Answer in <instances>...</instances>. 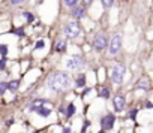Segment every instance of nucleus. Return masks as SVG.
<instances>
[{
	"label": "nucleus",
	"instance_id": "obj_3",
	"mask_svg": "<svg viewBox=\"0 0 153 133\" xmlns=\"http://www.w3.org/2000/svg\"><path fill=\"white\" fill-rule=\"evenodd\" d=\"M63 35L66 39H76L81 35V27L78 24V21H68L63 26Z\"/></svg>",
	"mask_w": 153,
	"mask_h": 133
},
{
	"label": "nucleus",
	"instance_id": "obj_18",
	"mask_svg": "<svg viewBox=\"0 0 153 133\" xmlns=\"http://www.w3.org/2000/svg\"><path fill=\"white\" fill-rule=\"evenodd\" d=\"M18 85H20V81H18V79H12V81L8 82V90H9V91H17Z\"/></svg>",
	"mask_w": 153,
	"mask_h": 133
},
{
	"label": "nucleus",
	"instance_id": "obj_8",
	"mask_svg": "<svg viewBox=\"0 0 153 133\" xmlns=\"http://www.w3.org/2000/svg\"><path fill=\"white\" fill-rule=\"evenodd\" d=\"M125 106H126V99H125V96H122V94H116L114 96V99H113V108H114V112H122L123 109H125Z\"/></svg>",
	"mask_w": 153,
	"mask_h": 133
},
{
	"label": "nucleus",
	"instance_id": "obj_13",
	"mask_svg": "<svg viewBox=\"0 0 153 133\" xmlns=\"http://www.w3.org/2000/svg\"><path fill=\"white\" fill-rule=\"evenodd\" d=\"M54 49L57 52H65L66 51V39H57V42L54 45Z\"/></svg>",
	"mask_w": 153,
	"mask_h": 133
},
{
	"label": "nucleus",
	"instance_id": "obj_19",
	"mask_svg": "<svg viewBox=\"0 0 153 133\" xmlns=\"http://www.w3.org/2000/svg\"><path fill=\"white\" fill-rule=\"evenodd\" d=\"M101 3H102L104 9H111L116 3V0H101Z\"/></svg>",
	"mask_w": 153,
	"mask_h": 133
},
{
	"label": "nucleus",
	"instance_id": "obj_11",
	"mask_svg": "<svg viewBox=\"0 0 153 133\" xmlns=\"http://www.w3.org/2000/svg\"><path fill=\"white\" fill-rule=\"evenodd\" d=\"M33 112H36L39 117H42V118H47V117H50L51 115V108H45V106H41V108H38V109H35Z\"/></svg>",
	"mask_w": 153,
	"mask_h": 133
},
{
	"label": "nucleus",
	"instance_id": "obj_23",
	"mask_svg": "<svg viewBox=\"0 0 153 133\" xmlns=\"http://www.w3.org/2000/svg\"><path fill=\"white\" fill-rule=\"evenodd\" d=\"M93 2H95V0H81V6H84V8L87 9L89 6L93 5Z\"/></svg>",
	"mask_w": 153,
	"mask_h": 133
},
{
	"label": "nucleus",
	"instance_id": "obj_31",
	"mask_svg": "<svg viewBox=\"0 0 153 133\" xmlns=\"http://www.w3.org/2000/svg\"><path fill=\"white\" fill-rule=\"evenodd\" d=\"M146 108H147V109H152V108H153V105H152V102H150V100H147V102H146Z\"/></svg>",
	"mask_w": 153,
	"mask_h": 133
},
{
	"label": "nucleus",
	"instance_id": "obj_1",
	"mask_svg": "<svg viewBox=\"0 0 153 133\" xmlns=\"http://www.w3.org/2000/svg\"><path fill=\"white\" fill-rule=\"evenodd\" d=\"M72 84H74L72 76H71L68 72H63V71H56V72H53V73L48 76V79H47V87H48L53 93H57V94L71 90Z\"/></svg>",
	"mask_w": 153,
	"mask_h": 133
},
{
	"label": "nucleus",
	"instance_id": "obj_32",
	"mask_svg": "<svg viewBox=\"0 0 153 133\" xmlns=\"http://www.w3.org/2000/svg\"><path fill=\"white\" fill-rule=\"evenodd\" d=\"M63 133H72L71 127H65V129H63Z\"/></svg>",
	"mask_w": 153,
	"mask_h": 133
},
{
	"label": "nucleus",
	"instance_id": "obj_15",
	"mask_svg": "<svg viewBox=\"0 0 153 133\" xmlns=\"http://www.w3.org/2000/svg\"><path fill=\"white\" fill-rule=\"evenodd\" d=\"M98 94H99V97H102V99H110V96H111V93H110V88L108 87H101L99 90H98Z\"/></svg>",
	"mask_w": 153,
	"mask_h": 133
},
{
	"label": "nucleus",
	"instance_id": "obj_17",
	"mask_svg": "<svg viewBox=\"0 0 153 133\" xmlns=\"http://www.w3.org/2000/svg\"><path fill=\"white\" fill-rule=\"evenodd\" d=\"M63 5L68 8V9H74L80 5V0H63Z\"/></svg>",
	"mask_w": 153,
	"mask_h": 133
},
{
	"label": "nucleus",
	"instance_id": "obj_16",
	"mask_svg": "<svg viewBox=\"0 0 153 133\" xmlns=\"http://www.w3.org/2000/svg\"><path fill=\"white\" fill-rule=\"evenodd\" d=\"M135 88L147 91V90H149V79H147V78H143V79H140V81L137 82V87H135Z\"/></svg>",
	"mask_w": 153,
	"mask_h": 133
},
{
	"label": "nucleus",
	"instance_id": "obj_9",
	"mask_svg": "<svg viewBox=\"0 0 153 133\" xmlns=\"http://www.w3.org/2000/svg\"><path fill=\"white\" fill-rule=\"evenodd\" d=\"M86 14H87V9L84 6H81V5H78V6L74 8V9H71V15L74 17V21H78V20L84 18Z\"/></svg>",
	"mask_w": 153,
	"mask_h": 133
},
{
	"label": "nucleus",
	"instance_id": "obj_7",
	"mask_svg": "<svg viewBox=\"0 0 153 133\" xmlns=\"http://www.w3.org/2000/svg\"><path fill=\"white\" fill-rule=\"evenodd\" d=\"M114 124H116V114L113 112H108L105 115H102L101 118V130L104 132H108V130H113L114 129Z\"/></svg>",
	"mask_w": 153,
	"mask_h": 133
},
{
	"label": "nucleus",
	"instance_id": "obj_5",
	"mask_svg": "<svg viewBox=\"0 0 153 133\" xmlns=\"http://www.w3.org/2000/svg\"><path fill=\"white\" fill-rule=\"evenodd\" d=\"M108 40H110L108 35H107L105 32H101V33H98V35L95 36V39H93V42H92V46H93L95 51L102 52V51H105V49L108 48Z\"/></svg>",
	"mask_w": 153,
	"mask_h": 133
},
{
	"label": "nucleus",
	"instance_id": "obj_14",
	"mask_svg": "<svg viewBox=\"0 0 153 133\" xmlns=\"http://www.w3.org/2000/svg\"><path fill=\"white\" fill-rule=\"evenodd\" d=\"M48 103V100H45V99H36V100H33V103L30 105V111L33 112L35 109H38V108H41V106H45Z\"/></svg>",
	"mask_w": 153,
	"mask_h": 133
},
{
	"label": "nucleus",
	"instance_id": "obj_30",
	"mask_svg": "<svg viewBox=\"0 0 153 133\" xmlns=\"http://www.w3.org/2000/svg\"><path fill=\"white\" fill-rule=\"evenodd\" d=\"M5 124H6L8 127H9V126H12V124H14V118H9V120H6V123H5Z\"/></svg>",
	"mask_w": 153,
	"mask_h": 133
},
{
	"label": "nucleus",
	"instance_id": "obj_26",
	"mask_svg": "<svg viewBox=\"0 0 153 133\" xmlns=\"http://www.w3.org/2000/svg\"><path fill=\"white\" fill-rule=\"evenodd\" d=\"M14 33H15L17 36H24V27H17V29L14 30Z\"/></svg>",
	"mask_w": 153,
	"mask_h": 133
},
{
	"label": "nucleus",
	"instance_id": "obj_28",
	"mask_svg": "<svg viewBox=\"0 0 153 133\" xmlns=\"http://www.w3.org/2000/svg\"><path fill=\"white\" fill-rule=\"evenodd\" d=\"M6 63H8V60H6V57H3L2 60H0V72H2L5 68H6Z\"/></svg>",
	"mask_w": 153,
	"mask_h": 133
},
{
	"label": "nucleus",
	"instance_id": "obj_4",
	"mask_svg": "<svg viewBox=\"0 0 153 133\" xmlns=\"http://www.w3.org/2000/svg\"><path fill=\"white\" fill-rule=\"evenodd\" d=\"M125 73H126V68L120 63H116L113 68H111V72H110V76H111V81L113 84L116 85H122L123 81H125Z\"/></svg>",
	"mask_w": 153,
	"mask_h": 133
},
{
	"label": "nucleus",
	"instance_id": "obj_20",
	"mask_svg": "<svg viewBox=\"0 0 153 133\" xmlns=\"http://www.w3.org/2000/svg\"><path fill=\"white\" fill-rule=\"evenodd\" d=\"M24 2H27V0H9V6H11V8H14V6L23 5Z\"/></svg>",
	"mask_w": 153,
	"mask_h": 133
},
{
	"label": "nucleus",
	"instance_id": "obj_22",
	"mask_svg": "<svg viewBox=\"0 0 153 133\" xmlns=\"http://www.w3.org/2000/svg\"><path fill=\"white\" fill-rule=\"evenodd\" d=\"M137 114H138V109H131V111L128 112V118L135 120V118H137Z\"/></svg>",
	"mask_w": 153,
	"mask_h": 133
},
{
	"label": "nucleus",
	"instance_id": "obj_21",
	"mask_svg": "<svg viewBox=\"0 0 153 133\" xmlns=\"http://www.w3.org/2000/svg\"><path fill=\"white\" fill-rule=\"evenodd\" d=\"M23 17L27 20V23H32V21L35 20V15H33L32 12H23Z\"/></svg>",
	"mask_w": 153,
	"mask_h": 133
},
{
	"label": "nucleus",
	"instance_id": "obj_24",
	"mask_svg": "<svg viewBox=\"0 0 153 133\" xmlns=\"http://www.w3.org/2000/svg\"><path fill=\"white\" fill-rule=\"evenodd\" d=\"M8 90V82H0V96Z\"/></svg>",
	"mask_w": 153,
	"mask_h": 133
},
{
	"label": "nucleus",
	"instance_id": "obj_25",
	"mask_svg": "<svg viewBox=\"0 0 153 133\" xmlns=\"http://www.w3.org/2000/svg\"><path fill=\"white\" fill-rule=\"evenodd\" d=\"M0 54H2L3 57L8 55V46L6 45H0Z\"/></svg>",
	"mask_w": 153,
	"mask_h": 133
},
{
	"label": "nucleus",
	"instance_id": "obj_2",
	"mask_svg": "<svg viewBox=\"0 0 153 133\" xmlns=\"http://www.w3.org/2000/svg\"><path fill=\"white\" fill-rule=\"evenodd\" d=\"M86 66V60L81 54H74L65 61V68L68 71H81Z\"/></svg>",
	"mask_w": 153,
	"mask_h": 133
},
{
	"label": "nucleus",
	"instance_id": "obj_12",
	"mask_svg": "<svg viewBox=\"0 0 153 133\" xmlns=\"http://www.w3.org/2000/svg\"><path fill=\"white\" fill-rule=\"evenodd\" d=\"M86 81H87L86 75H84V73H80L78 76H76L75 87H76V88H84V87H86Z\"/></svg>",
	"mask_w": 153,
	"mask_h": 133
},
{
	"label": "nucleus",
	"instance_id": "obj_29",
	"mask_svg": "<svg viewBox=\"0 0 153 133\" xmlns=\"http://www.w3.org/2000/svg\"><path fill=\"white\" fill-rule=\"evenodd\" d=\"M90 126V121H86L84 123V126H83V129H81V133H86V129Z\"/></svg>",
	"mask_w": 153,
	"mask_h": 133
},
{
	"label": "nucleus",
	"instance_id": "obj_6",
	"mask_svg": "<svg viewBox=\"0 0 153 133\" xmlns=\"http://www.w3.org/2000/svg\"><path fill=\"white\" fill-rule=\"evenodd\" d=\"M122 43H123V37H122V35L120 33H114L113 36H111V39L108 40V54L111 55V57H114V55H117L119 52H120V49H122Z\"/></svg>",
	"mask_w": 153,
	"mask_h": 133
},
{
	"label": "nucleus",
	"instance_id": "obj_10",
	"mask_svg": "<svg viewBox=\"0 0 153 133\" xmlns=\"http://www.w3.org/2000/svg\"><path fill=\"white\" fill-rule=\"evenodd\" d=\"M75 112H76V106H75V103L71 102V103L66 106V109H65V117H66V120L72 118V117L75 115Z\"/></svg>",
	"mask_w": 153,
	"mask_h": 133
},
{
	"label": "nucleus",
	"instance_id": "obj_27",
	"mask_svg": "<svg viewBox=\"0 0 153 133\" xmlns=\"http://www.w3.org/2000/svg\"><path fill=\"white\" fill-rule=\"evenodd\" d=\"M44 45H45V40L44 39H39L36 42V45H35V49H41V48H44Z\"/></svg>",
	"mask_w": 153,
	"mask_h": 133
},
{
	"label": "nucleus",
	"instance_id": "obj_33",
	"mask_svg": "<svg viewBox=\"0 0 153 133\" xmlns=\"http://www.w3.org/2000/svg\"><path fill=\"white\" fill-rule=\"evenodd\" d=\"M98 133H105V132H104V130H101V132H98Z\"/></svg>",
	"mask_w": 153,
	"mask_h": 133
}]
</instances>
